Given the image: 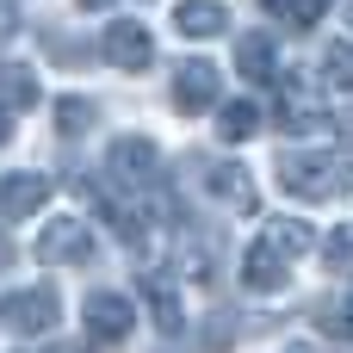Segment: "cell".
<instances>
[{
    "instance_id": "6da1fadb",
    "label": "cell",
    "mask_w": 353,
    "mask_h": 353,
    "mask_svg": "<svg viewBox=\"0 0 353 353\" xmlns=\"http://www.w3.org/2000/svg\"><path fill=\"white\" fill-rule=\"evenodd\" d=\"M279 186L292 199H329V192H341V161L292 149V155H279Z\"/></svg>"
},
{
    "instance_id": "7a4b0ae2",
    "label": "cell",
    "mask_w": 353,
    "mask_h": 353,
    "mask_svg": "<svg viewBox=\"0 0 353 353\" xmlns=\"http://www.w3.org/2000/svg\"><path fill=\"white\" fill-rule=\"evenodd\" d=\"M105 174L118 180V186H155L161 180V149L149 143V137H118L112 149H105Z\"/></svg>"
},
{
    "instance_id": "3957f363",
    "label": "cell",
    "mask_w": 353,
    "mask_h": 353,
    "mask_svg": "<svg viewBox=\"0 0 353 353\" xmlns=\"http://www.w3.org/2000/svg\"><path fill=\"white\" fill-rule=\"evenodd\" d=\"M81 323H87V341H93V347H118V341L130 335L137 310H130L124 292H93V298L81 304Z\"/></svg>"
},
{
    "instance_id": "277c9868",
    "label": "cell",
    "mask_w": 353,
    "mask_h": 353,
    "mask_svg": "<svg viewBox=\"0 0 353 353\" xmlns=\"http://www.w3.org/2000/svg\"><path fill=\"white\" fill-rule=\"evenodd\" d=\"M37 261H50V267H87V261H93L87 223H81V217H50L43 236H37Z\"/></svg>"
},
{
    "instance_id": "5b68a950",
    "label": "cell",
    "mask_w": 353,
    "mask_h": 353,
    "mask_svg": "<svg viewBox=\"0 0 353 353\" xmlns=\"http://www.w3.org/2000/svg\"><path fill=\"white\" fill-rule=\"evenodd\" d=\"M0 323L12 335H50L56 329V292L50 285H25V292L0 298Z\"/></svg>"
},
{
    "instance_id": "8992f818",
    "label": "cell",
    "mask_w": 353,
    "mask_h": 353,
    "mask_svg": "<svg viewBox=\"0 0 353 353\" xmlns=\"http://www.w3.org/2000/svg\"><path fill=\"white\" fill-rule=\"evenodd\" d=\"M217 87H223V74H217V62H180L174 68V105L186 112V118H199V112H211L217 105Z\"/></svg>"
},
{
    "instance_id": "52a82bcc",
    "label": "cell",
    "mask_w": 353,
    "mask_h": 353,
    "mask_svg": "<svg viewBox=\"0 0 353 353\" xmlns=\"http://www.w3.org/2000/svg\"><path fill=\"white\" fill-rule=\"evenodd\" d=\"M105 56H112V68L143 74V68L155 62V37H149L137 19H112V25H105Z\"/></svg>"
},
{
    "instance_id": "ba28073f",
    "label": "cell",
    "mask_w": 353,
    "mask_h": 353,
    "mask_svg": "<svg viewBox=\"0 0 353 353\" xmlns=\"http://www.w3.org/2000/svg\"><path fill=\"white\" fill-rule=\"evenodd\" d=\"M205 186H211V199H217L223 211L254 217V180H248V168H242V161H217V168L205 174Z\"/></svg>"
},
{
    "instance_id": "9c48e42d",
    "label": "cell",
    "mask_w": 353,
    "mask_h": 353,
    "mask_svg": "<svg viewBox=\"0 0 353 353\" xmlns=\"http://www.w3.org/2000/svg\"><path fill=\"white\" fill-rule=\"evenodd\" d=\"M242 285H248V292H285V285H292V267H285V254H279L267 236L242 254Z\"/></svg>"
},
{
    "instance_id": "30bf717a",
    "label": "cell",
    "mask_w": 353,
    "mask_h": 353,
    "mask_svg": "<svg viewBox=\"0 0 353 353\" xmlns=\"http://www.w3.org/2000/svg\"><path fill=\"white\" fill-rule=\"evenodd\" d=\"M50 205V180L43 174H6L0 180V217H37Z\"/></svg>"
},
{
    "instance_id": "8fae6325",
    "label": "cell",
    "mask_w": 353,
    "mask_h": 353,
    "mask_svg": "<svg viewBox=\"0 0 353 353\" xmlns=\"http://www.w3.org/2000/svg\"><path fill=\"white\" fill-rule=\"evenodd\" d=\"M236 68L254 81V87H267L279 68H273V43H267V31H242L236 37Z\"/></svg>"
},
{
    "instance_id": "7c38bea8",
    "label": "cell",
    "mask_w": 353,
    "mask_h": 353,
    "mask_svg": "<svg viewBox=\"0 0 353 353\" xmlns=\"http://www.w3.org/2000/svg\"><path fill=\"white\" fill-rule=\"evenodd\" d=\"M174 25H180L186 37H217V31L230 25V12H223L217 0H180V6H174Z\"/></svg>"
},
{
    "instance_id": "4fadbf2b",
    "label": "cell",
    "mask_w": 353,
    "mask_h": 353,
    "mask_svg": "<svg viewBox=\"0 0 353 353\" xmlns=\"http://www.w3.org/2000/svg\"><path fill=\"white\" fill-rule=\"evenodd\" d=\"M267 242L292 261V254H310V248H316V230H310L304 217H267Z\"/></svg>"
},
{
    "instance_id": "5bb4252c",
    "label": "cell",
    "mask_w": 353,
    "mask_h": 353,
    "mask_svg": "<svg viewBox=\"0 0 353 353\" xmlns=\"http://www.w3.org/2000/svg\"><path fill=\"white\" fill-rule=\"evenodd\" d=\"M143 298H149V323H155L161 335H180V329H186V316H180V298H174V292H168L155 273L143 279Z\"/></svg>"
},
{
    "instance_id": "9a60e30c",
    "label": "cell",
    "mask_w": 353,
    "mask_h": 353,
    "mask_svg": "<svg viewBox=\"0 0 353 353\" xmlns=\"http://www.w3.org/2000/svg\"><path fill=\"white\" fill-rule=\"evenodd\" d=\"M254 130H261V105H254V99H230L223 118H217V137H223V143H248Z\"/></svg>"
},
{
    "instance_id": "2e32d148",
    "label": "cell",
    "mask_w": 353,
    "mask_h": 353,
    "mask_svg": "<svg viewBox=\"0 0 353 353\" xmlns=\"http://www.w3.org/2000/svg\"><path fill=\"white\" fill-rule=\"evenodd\" d=\"M93 118H99V105H93V99H81V93H74V99H68V93L56 99V130H62V137H87V130H93Z\"/></svg>"
},
{
    "instance_id": "e0dca14e",
    "label": "cell",
    "mask_w": 353,
    "mask_h": 353,
    "mask_svg": "<svg viewBox=\"0 0 353 353\" xmlns=\"http://www.w3.org/2000/svg\"><path fill=\"white\" fill-rule=\"evenodd\" d=\"M0 99L19 105V112L37 105V74H31V68H0Z\"/></svg>"
},
{
    "instance_id": "ac0fdd59",
    "label": "cell",
    "mask_w": 353,
    "mask_h": 353,
    "mask_svg": "<svg viewBox=\"0 0 353 353\" xmlns=\"http://www.w3.org/2000/svg\"><path fill=\"white\" fill-rule=\"evenodd\" d=\"M316 329H329V335L353 341V285L335 298V304H323V310H316Z\"/></svg>"
},
{
    "instance_id": "d6986e66",
    "label": "cell",
    "mask_w": 353,
    "mask_h": 353,
    "mask_svg": "<svg viewBox=\"0 0 353 353\" xmlns=\"http://www.w3.org/2000/svg\"><path fill=\"white\" fill-rule=\"evenodd\" d=\"M323 81L353 93V43H329V50H323Z\"/></svg>"
},
{
    "instance_id": "ffe728a7",
    "label": "cell",
    "mask_w": 353,
    "mask_h": 353,
    "mask_svg": "<svg viewBox=\"0 0 353 353\" xmlns=\"http://www.w3.org/2000/svg\"><path fill=\"white\" fill-rule=\"evenodd\" d=\"M329 267H353V230H341V236H329Z\"/></svg>"
},
{
    "instance_id": "44dd1931",
    "label": "cell",
    "mask_w": 353,
    "mask_h": 353,
    "mask_svg": "<svg viewBox=\"0 0 353 353\" xmlns=\"http://www.w3.org/2000/svg\"><path fill=\"white\" fill-rule=\"evenodd\" d=\"M12 31H19V6H12V0H0V43H6Z\"/></svg>"
},
{
    "instance_id": "7402d4cb",
    "label": "cell",
    "mask_w": 353,
    "mask_h": 353,
    "mask_svg": "<svg viewBox=\"0 0 353 353\" xmlns=\"http://www.w3.org/2000/svg\"><path fill=\"white\" fill-rule=\"evenodd\" d=\"M12 267V242H6V230H0V273Z\"/></svg>"
},
{
    "instance_id": "603a6c76",
    "label": "cell",
    "mask_w": 353,
    "mask_h": 353,
    "mask_svg": "<svg viewBox=\"0 0 353 353\" xmlns=\"http://www.w3.org/2000/svg\"><path fill=\"white\" fill-rule=\"evenodd\" d=\"M298 6H304V12L316 19V12H323V6H335V0H298Z\"/></svg>"
},
{
    "instance_id": "cb8c5ba5",
    "label": "cell",
    "mask_w": 353,
    "mask_h": 353,
    "mask_svg": "<svg viewBox=\"0 0 353 353\" xmlns=\"http://www.w3.org/2000/svg\"><path fill=\"white\" fill-rule=\"evenodd\" d=\"M6 137H12V112H0V143H6Z\"/></svg>"
},
{
    "instance_id": "d4e9b609",
    "label": "cell",
    "mask_w": 353,
    "mask_h": 353,
    "mask_svg": "<svg viewBox=\"0 0 353 353\" xmlns=\"http://www.w3.org/2000/svg\"><path fill=\"white\" fill-rule=\"evenodd\" d=\"M81 6H105V0H81Z\"/></svg>"
},
{
    "instance_id": "484cf974",
    "label": "cell",
    "mask_w": 353,
    "mask_h": 353,
    "mask_svg": "<svg viewBox=\"0 0 353 353\" xmlns=\"http://www.w3.org/2000/svg\"><path fill=\"white\" fill-rule=\"evenodd\" d=\"M347 186H353V180H347Z\"/></svg>"
}]
</instances>
